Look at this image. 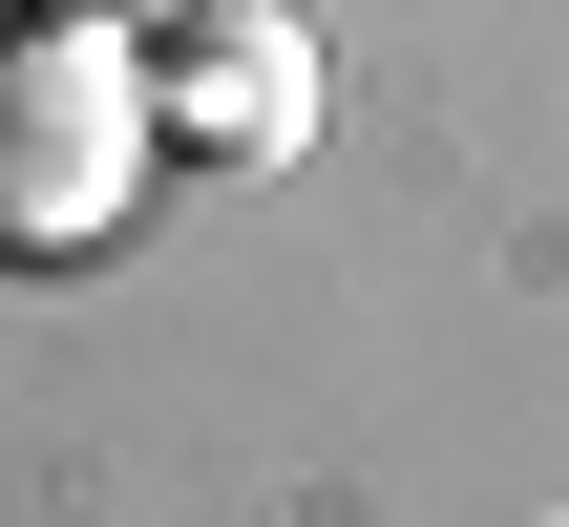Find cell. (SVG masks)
<instances>
[{
	"instance_id": "3",
	"label": "cell",
	"mask_w": 569,
	"mask_h": 527,
	"mask_svg": "<svg viewBox=\"0 0 569 527\" xmlns=\"http://www.w3.org/2000/svg\"><path fill=\"white\" fill-rule=\"evenodd\" d=\"M106 21H190V0H106Z\"/></svg>"
},
{
	"instance_id": "2",
	"label": "cell",
	"mask_w": 569,
	"mask_h": 527,
	"mask_svg": "<svg viewBox=\"0 0 569 527\" xmlns=\"http://www.w3.org/2000/svg\"><path fill=\"white\" fill-rule=\"evenodd\" d=\"M148 106H169V169H296V148H317V21L190 0V21L148 42Z\"/></svg>"
},
{
	"instance_id": "1",
	"label": "cell",
	"mask_w": 569,
	"mask_h": 527,
	"mask_svg": "<svg viewBox=\"0 0 569 527\" xmlns=\"http://www.w3.org/2000/svg\"><path fill=\"white\" fill-rule=\"evenodd\" d=\"M148 169H169L148 21H106V0H42V21H0V253H21V275L106 253V232L148 211Z\"/></svg>"
}]
</instances>
